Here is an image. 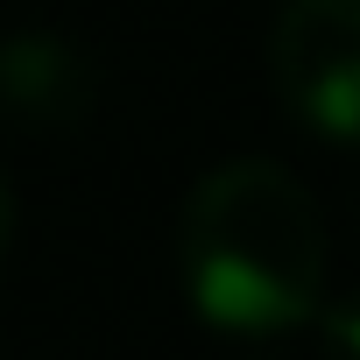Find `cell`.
Here are the masks:
<instances>
[{
    "instance_id": "obj_3",
    "label": "cell",
    "mask_w": 360,
    "mask_h": 360,
    "mask_svg": "<svg viewBox=\"0 0 360 360\" xmlns=\"http://www.w3.org/2000/svg\"><path fill=\"white\" fill-rule=\"evenodd\" d=\"M99 106V78L57 36H8L0 43V113L15 127H78Z\"/></svg>"
},
{
    "instance_id": "obj_4",
    "label": "cell",
    "mask_w": 360,
    "mask_h": 360,
    "mask_svg": "<svg viewBox=\"0 0 360 360\" xmlns=\"http://www.w3.org/2000/svg\"><path fill=\"white\" fill-rule=\"evenodd\" d=\"M318 318H325V339H332L346 360H360V297H353V304H318Z\"/></svg>"
},
{
    "instance_id": "obj_2",
    "label": "cell",
    "mask_w": 360,
    "mask_h": 360,
    "mask_svg": "<svg viewBox=\"0 0 360 360\" xmlns=\"http://www.w3.org/2000/svg\"><path fill=\"white\" fill-rule=\"evenodd\" d=\"M269 85L304 134L360 148V0H283L269 22Z\"/></svg>"
},
{
    "instance_id": "obj_1",
    "label": "cell",
    "mask_w": 360,
    "mask_h": 360,
    "mask_svg": "<svg viewBox=\"0 0 360 360\" xmlns=\"http://www.w3.org/2000/svg\"><path fill=\"white\" fill-rule=\"evenodd\" d=\"M325 212L276 155L205 169L176 212V269L191 311L219 332H290L325 304Z\"/></svg>"
},
{
    "instance_id": "obj_5",
    "label": "cell",
    "mask_w": 360,
    "mask_h": 360,
    "mask_svg": "<svg viewBox=\"0 0 360 360\" xmlns=\"http://www.w3.org/2000/svg\"><path fill=\"white\" fill-rule=\"evenodd\" d=\"M15 219H22V205H15V176L0 169V262H8V248H15Z\"/></svg>"
}]
</instances>
